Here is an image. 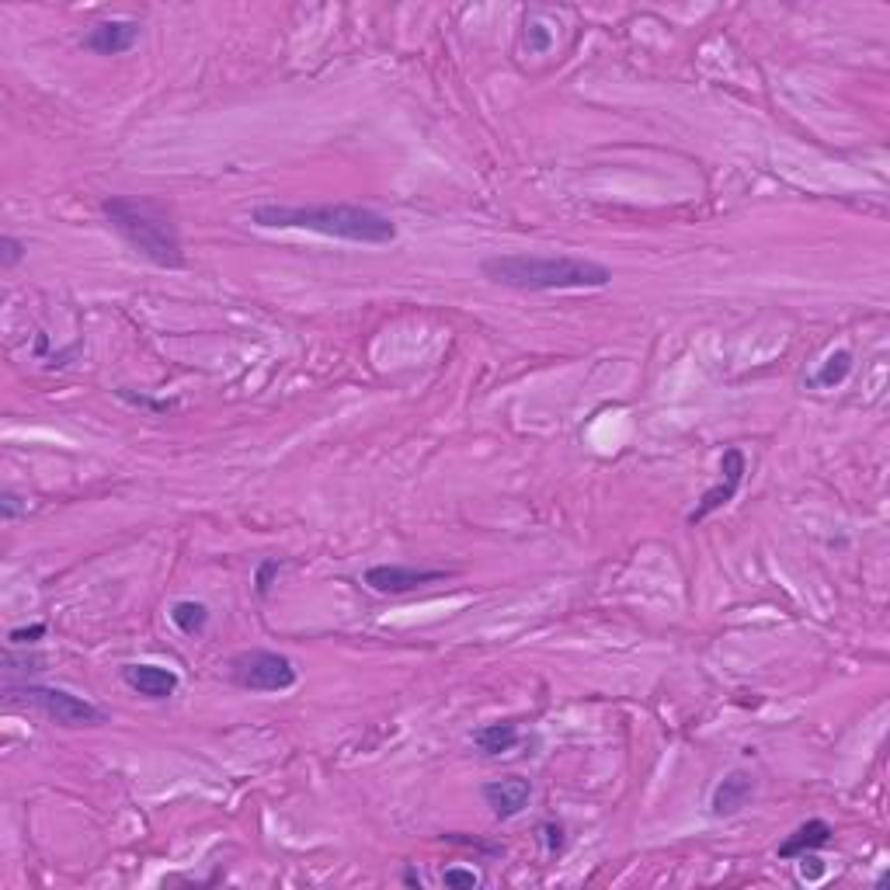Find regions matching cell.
<instances>
[{"instance_id":"cell-1","label":"cell","mask_w":890,"mask_h":890,"mask_svg":"<svg viewBox=\"0 0 890 890\" xmlns=\"http://www.w3.org/2000/svg\"><path fill=\"white\" fill-rule=\"evenodd\" d=\"M251 223L262 230H310L320 237H338L352 244H393L397 223L369 205L323 202V205H258Z\"/></svg>"},{"instance_id":"cell-2","label":"cell","mask_w":890,"mask_h":890,"mask_svg":"<svg viewBox=\"0 0 890 890\" xmlns=\"http://www.w3.org/2000/svg\"><path fill=\"white\" fill-rule=\"evenodd\" d=\"M481 276L516 293H563V289H606L612 268L577 254H498L481 265Z\"/></svg>"},{"instance_id":"cell-3","label":"cell","mask_w":890,"mask_h":890,"mask_svg":"<svg viewBox=\"0 0 890 890\" xmlns=\"http://www.w3.org/2000/svg\"><path fill=\"white\" fill-rule=\"evenodd\" d=\"M109 227L123 237V241L157 268H181L185 251H181V233L178 223L161 202L153 199H132V195H109L101 202Z\"/></svg>"},{"instance_id":"cell-4","label":"cell","mask_w":890,"mask_h":890,"mask_svg":"<svg viewBox=\"0 0 890 890\" xmlns=\"http://www.w3.org/2000/svg\"><path fill=\"white\" fill-rule=\"evenodd\" d=\"M4 696H8V703H22V707L39 710L46 721L56 724V727H98V724H105V713H101L91 699L74 696V692L56 689V686H36V682H22V686H14V682H8Z\"/></svg>"},{"instance_id":"cell-5","label":"cell","mask_w":890,"mask_h":890,"mask_svg":"<svg viewBox=\"0 0 890 890\" xmlns=\"http://www.w3.org/2000/svg\"><path fill=\"white\" fill-rule=\"evenodd\" d=\"M230 678L247 692H285L296 686V664L279 650H241L230 661Z\"/></svg>"},{"instance_id":"cell-6","label":"cell","mask_w":890,"mask_h":890,"mask_svg":"<svg viewBox=\"0 0 890 890\" xmlns=\"http://www.w3.org/2000/svg\"><path fill=\"white\" fill-rule=\"evenodd\" d=\"M745 473H748V459H745V453L738 449V445H734V449H727L724 459H721V481H716L703 498L696 501V508L686 516V522L699 525V522H707L713 511H721L724 505H730L734 498H738L741 484H745Z\"/></svg>"},{"instance_id":"cell-7","label":"cell","mask_w":890,"mask_h":890,"mask_svg":"<svg viewBox=\"0 0 890 890\" xmlns=\"http://www.w3.org/2000/svg\"><path fill=\"white\" fill-rule=\"evenodd\" d=\"M449 574L438 568H407V563H376V568L366 571V585L376 595H407L418 592L424 585H435V581H445Z\"/></svg>"},{"instance_id":"cell-8","label":"cell","mask_w":890,"mask_h":890,"mask_svg":"<svg viewBox=\"0 0 890 890\" xmlns=\"http://www.w3.org/2000/svg\"><path fill=\"white\" fill-rule=\"evenodd\" d=\"M140 22L132 18H109V22H98L88 28V36L80 39L84 49H91L98 56H123L129 49L140 42Z\"/></svg>"},{"instance_id":"cell-9","label":"cell","mask_w":890,"mask_h":890,"mask_svg":"<svg viewBox=\"0 0 890 890\" xmlns=\"http://www.w3.org/2000/svg\"><path fill=\"white\" fill-rule=\"evenodd\" d=\"M484 800L491 814L498 821H511L519 817L525 808H529V797H533V783L522 779V776H505V779H491L484 783Z\"/></svg>"},{"instance_id":"cell-10","label":"cell","mask_w":890,"mask_h":890,"mask_svg":"<svg viewBox=\"0 0 890 890\" xmlns=\"http://www.w3.org/2000/svg\"><path fill=\"white\" fill-rule=\"evenodd\" d=\"M123 682L132 692H140L143 699H157V703L161 699H170L181 686V678L164 664H126Z\"/></svg>"},{"instance_id":"cell-11","label":"cell","mask_w":890,"mask_h":890,"mask_svg":"<svg viewBox=\"0 0 890 890\" xmlns=\"http://www.w3.org/2000/svg\"><path fill=\"white\" fill-rule=\"evenodd\" d=\"M751 793H755V776L745 773V768H734V773H727L721 783L713 786L710 811L716 817H734L751 800Z\"/></svg>"},{"instance_id":"cell-12","label":"cell","mask_w":890,"mask_h":890,"mask_svg":"<svg viewBox=\"0 0 890 890\" xmlns=\"http://www.w3.org/2000/svg\"><path fill=\"white\" fill-rule=\"evenodd\" d=\"M831 838H835V828L828 825V821L814 817V821H808V825H800L779 846V860H797V855H803V852H817V849L831 846Z\"/></svg>"},{"instance_id":"cell-13","label":"cell","mask_w":890,"mask_h":890,"mask_svg":"<svg viewBox=\"0 0 890 890\" xmlns=\"http://www.w3.org/2000/svg\"><path fill=\"white\" fill-rule=\"evenodd\" d=\"M209 606L205 602H195V598H181V602L170 606V623H175L185 637H202L205 630H209Z\"/></svg>"},{"instance_id":"cell-14","label":"cell","mask_w":890,"mask_h":890,"mask_svg":"<svg viewBox=\"0 0 890 890\" xmlns=\"http://www.w3.org/2000/svg\"><path fill=\"white\" fill-rule=\"evenodd\" d=\"M473 745L484 751V755H505L519 745V727L516 724H487L481 730H473Z\"/></svg>"},{"instance_id":"cell-15","label":"cell","mask_w":890,"mask_h":890,"mask_svg":"<svg viewBox=\"0 0 890 890\" xmlns=\"http://www.w3.org/2000/svg\"><path fill=\"white\" fill-rule=\"evenodd\" d=\"M852 372V352L846 348H838L831 352L825 363H821V369L814 372V386H825V390H835L838 383H846V376Z\"/></svg>"},{"instance_id":"cell-16","label":"cell","mask_w":890,"mask_h":890,"mask_svg":"<svg viewBox=\"0 0 890 890\" xmlns=\"http://www.w3.org/2000/svg\"><path fill=\"white\" fill-rule=\"evenodd\" d=\"M522 46L529 49V53H550L554 49V31L546 28L543 22L536 18H525V31H522Z\"/></svg>"},{"instance_id":"cell-17","label":"cell","mask_w":890,"mask_h":890,"mask_svg":"<svg viewBox=\"0 0 890 890\" xmlns=\"http://www.w3.org/2000/svg\"><path fill=\"white\" fill-rule=\"evenodd\" d=\"M25 241H18V237H0V268H14V265H22L25 262Z\"/></svg>"},{"instance_id":"cell-18","label":"cell","mask_w":890,"mask_h":890,"mask_svg":"<svg viewBox=\"0 0 890 890\" xmlns=\"http://www.w3.org/2000/svg\"><path fill=\"white\" fill-rule=\"evenodd\" d=\"M25 511H28V501L22 498V494L0 491V519H4V522H14L18 516H25Z\"/></svg>"},{"instance_id":"cell-19","label":"cell","mask_w":890,"mask_h":890,"mask_svg":"<svg viewBox=\"0 0 890 890\" xmlns=\"http://www.w3.org/2000/svg\"><path fill=\"white\" fill-rule=\"evenodd\" d=\"M42 637H46V623H31V626L11 630V633H8V644H11V647H31V644H39Z\"/></svg>"},{"instance_id":"cell-20","label":"cell","mask_w":890,"mask_h":890,"mask_svg":"<svg viewBox=\"0 0 890 890\" xmlns=\"http://www.w3.org/2000/svg\"><path fill=\"white\" fill-rule=\"evenodd\" d=\"M442 883H445V887H470V890H473L476 883H481V877H476L473 869H463V866H449V869L442 873Z\"/></svg>"},{"instance_id":"cell-21","label":"cell","mask_w":890,"mask_h":890,"mask_svg":"<svg viewBox=\"0 0 890 890\" xmlns=\"http://www.w3.org/2000/svg\"><path fill=\"white\" fill-rule=\"evenodd\" d=\"M797 860H800V877L803 880H821V877H825V863H821L814 852H803V855H797Z\"/></svg>"},{"instance_id":"cell-22","label":"cell","mask_w":890,"mask_h":890,"mask_svg":"<svg viewBox=\"0 0 890 890\" xmlns=\"http://www.w3.org/2000/svg\"><path fill=\"white\" fill-rule=\"evenodd\" d=\"M282 571V560H265L262 568H258V577H254V585H258V595H268L271 588V577H276Z\"/></svg>"}]
</instances>
